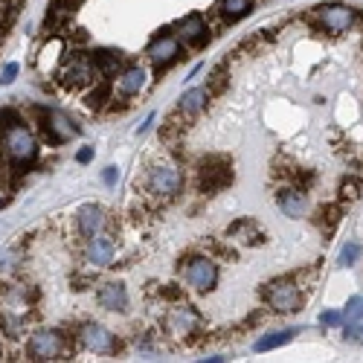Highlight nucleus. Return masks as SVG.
Returning a JSON list of instances; mask_svg holds the SVG:
<instances>
[{
	"instance_id": "f257e3e1",
	"label": "nucleus",
	"mask_w": 363,
	"mask_h": 363,
	"mask_svg": "<svg viewBox=\"0 0 363 363\" xmlns=\"http://www.w3.org/2000/svg\"><path fill=\"white\" fill-rule=\"evenodd\" d=\"M0 137H3V151H6V157L12 160V166H15V172H18V175L26 169V166L35 163L38 143H35L33 134H29V128H24V123L9 125Z\"/></svg>"
},
{
	"instance_id": "f03ea898",
	"label": "nucleus",
	"mask_w": 363,
	"mask_h": 363,
	"mask_svg": "<svg viewBox=\"0 0 363 363\" xmlns=\"http://www.w3.org/2000/svg\"><path fill=\"white\" fill-rule=\"evenodd\" d=\"M262 299L274 311H279V314H294V311L302 308L306 294H302V285H296V274H291V276H282V279L267 282L265 288H262Z\"/></svg>"
},
{
	"instance_id": "7ed1b4c3",
	"label": "nucleus",
	"mask_w": 363,
	"mask_h": 363,
	"mask_svg": "<svg viewBox=\"0 0 363 363\" xmlns=\"http://www.w3.org/2000/svg\"><path fill=\"white\" fill-rule=\"evenodd\" d=\"M236 180V172H233V160L227 154H206L201 157L198 163V189L213 195V192H221L227 189Z\"/></svg>"
},
{
	"instance_id": "20e7f679",
	"label": "nucleus",
	"mask_w": 363,
	"mask_h": 363,
	"mask_svg": "<svg viewBox=\"0 0 363 363\" xmlns=\"http://www.w3.org/2000/svg\"><path fill=\"white\" fill-rule=\"evenodd\" d=\"M180 274H184V279H186V285H189L192 291L209 294V291L215 288V282H218V265L213 259H204V256H198V259L184 262Z\"/></svg>"
},
{
	"instance_id": "39448f33",
	"label": "nucleus",
	"mask_w": 363,
	"mask_h": 363,
	"mask_svg": "<svg viewBox=\"0 0 363 363\" xmlns=\"http://www.w3.org/2000/svg\"><path fill=\"white\" fill-rule=\"evenodd\" d=\"M38 114H41V134L50 145H62V143H67L70 137L79 134L76 123L62 111H38Z\"/></svg>"
},
{
	"instance_id": "423d86ee",
	"label": "nucleus",
	"mask_w": 363,
	"mask_h": 363,
	"mask_svg": "<svg viewBox=\"0 0 363 363\" xmlns=\"http://www.w3.org/2000/svg\"><path fill=\"white\" fill-rule=\"evenodd\" d=\"M96 67L94 62H90V55H73L70 62L62 67V73H58V79H62V85L67 90H79L90 82H96Z\"/></svg>"
},
{
	"instance_id": "0eeeda50",
	"label": "nucleus",
	"mask_w": 363,
	"mask_h": 363,
	"mask_svg": "<svg viewBox=\"0 0 363 363\" xmlns=\"http://www.w3.org/2000/svg\"><path fill=\"white\" fill-rule=\"evenodd\" d=\"M317 18H320L323 29L340 35V33H349V29L355 26L357 12L352 6H346V3H326V6H317Z\"/></svg>"
},
{
	"instance_id": "6e6552de",
	"label": "nucleus",
	"mask_w": 363,
	"mask_h": 363,
	"mask_svg": "<svg viewBox=\"0 0 363 363\" xmlns=\"http://www.w3.org/2000/svg\"><path fill=\"white\" fill-rule=\"evenodd\" d=\"M62 352H64V337L58 331H35L26 343L29 360H55Z\"/></svg>"
},
{
	"instance_id": "1a4fd4ad",
	"label": "nucleus",
	"mask_w": 363,
	"mask_h": 363,
	"mask_svg": "<svg viewBox=\"0 0 363 363\" xmlns=\"http://www.w3.org/2000/svg\"><path fill=\"white\" fill-rule=\"evenodd\" d=\"M148 192L157 198H175L180 192V172L175 166H154L148 172Z\"/></svg>"
},
{
	"instance_id": "9d476101",
	"label": "nucleus",
	"mask_w": 363,
	"mask_h": 363,
	"mask_svg": "<svg viewBox=\"0 0 363 363\" xmlns=\"http://www.w3.org/2000/svg\"><path fill=\"white\" fill-rule=\"evenodd\" d=\"M79 337H82V343H85V349L96 352V355H114V352L119 349L116 337H114L105 326H96V323H87V326L82 328Z\"/></svg>"
},
{
	"instance_id": "9b49d317",
	"label": "nucleus",
	"mask_w": 363,
	"mask_h": 363,
	"mask_svg": "<svg viewBox=\"0 0 363 363\" xmlns=\"http://www.w3.org/2000/svg\"><path fill=\"white\" fill-rule=\"evenodd\" d=\"M148 58L157 64V70L172 67L180 58V41L175 35H157L154 41L148 44Z\"/></svg>"
},
{
	"instance_id": "f8f14e48",
	"label": "nucleus",
	"mask_w": 363,
	"mask_h": 363,
	"mask_svg": "<svg viewBox=\"0 0 363 363\" xmlns=\"http://www.w3.org/2000/svg\"><path fill=\"white\" fill-rule=\"evenodd\" d=\"M276 204L288 218H306L308 215V195L299 186H285L276 192Z\"/></svg>"
},
{
	"instance_id": "ddd939ff",
	"label": "nucleus",
	"mask_w": 363,
	"mask_h": 363,
	"mask_svg": "<svg viewBox=\"0 0 363 363\" xmlns=\"http://www.w3.org/2000/svg\"><path fill=\"white\" fill-rule=\"evenodd\" d=\"M201 326V317L195 314V308H175L169 317H166V328H169V335L175 337H186V335H195V328Z\"/></svg>"
},
{
	"instance_id": "4468645a",
	"label": "nucleus",
	"mask_w": 363,
	"mask_h": 363,
	"mask_svg": "<svg viewBox=\"0 0 363 363\" xmlns=\"http://www.w3.org/2000/svg\"><path fill=\"white\" fill-rule=\"evenodd\" d=\"M177 35H180V41H186L189 47H204L209 41V29H206L201 15H189V18L177 24Z\"/></svg>"
},
{
	"instance_id": "2eb2a0df",
	"label": "nucleus",
	"mask_w": 363,
	"mask_h": 363,
	"mask_svg": "<svg viewBox=\"0 0 363 363\" xmlns=\"http://www.w3.org/2000/svg\"><path fill=\"white\" fill-rule=\"evenodd\" d=\"M99 306L102 308H108V311H125L128 308V291H125V285H119V282H105L99 294Z\"/></svg>"
},
{
	"instance_id": "dca6fc26",
	"label": "nucleus",
	"mask_w": 363,
	"mask_h": 363,
	"mask_svg": "<svg viewBox=\"0 0 363 363\" xmlns=\"http://www.w3.org/2000/svg\"><path fill=\"white\" fill-rule=\"evenodd\" d=\"M114 256H116V247H114L111 238H105V236H94V238H90V245H87V262L90 265L108 267L114 262Z\"/></svg>"
},
{
	"instance_id": "f3484780",
	"label": "nucleus",
	"mask_w": 363,
	"mask_h": 363,
	"mask_svg": "<svg viewBox=\"0 0 363 363\" xmlns=\"http://www.w3.org/2000/svg\"><path fill=\"white\" fill-rule=\"evenodd\" d=\"M227 236L241 241V245H262L265 241V233L259 230V224H256L253 218H241L236 224L227 227Z\"/></svg>"
},
{
	"instance_id": "a211bd4d",
	"label": "nucleus",
	"mask_w": 363,
	"mask_h": 363,
	"mask_svg": "<svg viewBox=\"0 0 363 363\" xmlns=\"http://www.w3.org/2000/svg\"><path fill=\"white\" fill-rule=\"evenodd\" d=\"M102 227H105V213L96 206V204H87L79 209V233L85 238H94L102 233Z\"/></svg>"
},
{
	"instance_id": "6ab92c4d",
	"label": "nucleus",
	"mask_w": 363,
	"mask_h": 363,
	"mask_svg": "<svg viewBox=\"0 0 363 363\" xmlns=\"http://www.w3.org/2000/svg\"><path fill=\"white\" fill-rule=\"evenodd\" d=\"M145 85H148V76L143 67H128L119 73V79H116V90L123 96H137Z\"/></svg>"
},
{
	"instance_id": "aec40b11",
	"label": "nucleus",
	"mask_w": 363,
	"mask_h": 363,
	"mask_svg": "<svg viewBox=\"0 0 363 363\" xmlns=\"http://www.w3.org/2000/svg\"><path fill=\"white\" fill-rule=\"evenodd\" d=\"M206 102H209V90H206V87H192V90H186V94L180 96L177 111L184 114L186 119H189V116H198V114L206 108Z\"/></svg>"
},
{
	"instance_id": "412c9836",
	"label": "nucleus",
	"mask_w": 363,
	"mask_h": 363,
	"mask_svg": "<svg viewBox=\"0 0 363 363\" xmlns=\"http://www.w3.org/2000/svg\"><path fill=\"white\" fill-rule=\"evenodd\" d=\"M90 62H94V67H96L99 76H116L119 70H123V53H116V50H96V53H90Z\"/></svg>"
},
{
	"instance_id": "4be33fe9",
	"label": "nucleus",
	"mask_w": 363,
	"mask_h": 363,
	"mask_svg": "<svg viewBox=\"0 0 363 363\" xmlns=\"http://www.w3.org/2000/svg\"><path fill=\"white\" fill-rule=\"evenodd\" d=\"M296 337V328H282V331H270V335L256 340V352H270V349H279V346L291 343Z\"/></svg>"
},
{
	"instance_id": "5701e85b",
	"label": "nucleus",
	"mask_w": 363,
	"mask_h": 363,
	"mask_svg": "<svg viewBox=\"0 0 363 363\" xmlns=\"http://www.w3.org/2000/svg\"><path fill=\"white\" fill-rule=\"evenodd\" d=\"M218 9H221V15L227 21H241V18H247L250 15L253 0H221Z\"/></svg>"
},
{
	"instance_id": "b1692460",
	"label": "nucleus",
	"mask_w": 363,
	"mask_h": 363,
	"mask_svg": "<svg viewBox=\"0 0 363 363\" xmlns=\"http://www.w3.org/2000/svg\"><path fill=\"white\" fill-rule=\"evenodd\" d=\"M340 215H343V206H337V204H328V206L320 209V227H323L326 236H331V233L337 230Z\"/></svg>"
},
{
	"instance_id": "393cba45",
	"label": "nucleus",
	"mask_w": 363,
	"mask_h": 363,
	"mask_svg": "<svg viewBox=\"0 0 363 363\" xmlns=\"http://www.w3.org/2000/svg\"><path fill=\"white\" fill-rule=\"evenodd\" d=\"M85 102H87V108H94V111L105 108V102H111V85H108V82H99V85L87 94Z\"/></svg>"
},
{
	"instance_id": "a878e982",
	"label": "nucleus",
	"mask_w": 363,
	"mask_h": 363,
	"mask_svg": "<svg viewBox=\"0 0 363 363\" xmlns=\"http://www.w3.org/2000/svg\"><path fill=\"white\" fill-rule=\"evenodd\" d=\"M360 189H363V184L357 177H346L340 184V204H355L360 198Z\"/></svg>"
},
{
	"instance_id": "bb28decb",
	"label": "nucleus",
	"mask_w": 363,
	"mask_h": 363,
	"mask_svg": "<svg viewBox=\"0 0 363 363\" xmlns=\"http://www.w3.org/2000/svg\"><path fill=\"white\" fill-rule=\"evenodd\" d=\"M343 320H349V323L363 320V296H352L349 302H346V308H343Z\"/></svg>"
},
{
	"instance_id": "cd10ccee",
	"label": "nucleus",
	"mask_w": 363,
	"mask_h": 363,
	"mask_svg": "<svg viewBox=\"0 0 363 363\" xmlns=\"http://www.w3.org/2000/svg\"><path fill=\"white\" fill-rule=\"evenodd\" d=\"M227 87V64H218L215 70H213V76H209V96L213 94H221V90Z\"/></svg>"
},
{
	"instance_id": "c85d7f7f",
	"label": "nucleus",
	"mask_w": 363,
	"mask_h": 363,
	"mask_svg": "<svg viewBox=\"0 0 363 363\" xmlns=\"http://www.w3.org/2000/svg\"><path fill=\"white\" fill-rule=\"evenodd\" d=\"M357 256H360V247H357V245H349V247H343V253H340V265H343V267L355 265V262H357Z\"/></svg>"
},
{
	"instance_id": "c756f323",
	"label": "nucleus",
	"mask_w": 363,
	"mask_h": 363,
	"mask_svg": "<svg viewBox=\"0 0 363 363\" xmlns=\"http://www.w3.org/2000/svg\"><path fill=\"white\" fill-rule=\"evenodd\" d=\"M320 323L328 326V328L340 326V323H343V311H323V314H320Z\"/></svg>"
},
{
	"instance_id": "7c9ffc66",
	"label": "nucleus",
	"mask_w": 363,
	"mask_h": 363,
	"mask_svg": "<svg viewBox=\"0 0 363 363\" xmlns=\"http://www.w3.org/2000/svg\"><path fill=\"white\" fill-rule=\"evenodd\" d=\"M18 70H21V67L15 64V62H12V64H6V67H3V73H0V85H12V82H15V76H18Z\"/></svg>"
},
{
	"instance_id": "2f4dec72",
	"label": "nucleus",
	"mask_w": 363,
	"mask_h": 363,
	"mask_svg": "<svg viewBox=\"0 0 363 363\" xmlns=\"http://www.w3.org/2000/svg\"><path fill=\"white\" fill-rule=\"evenodd\" d=\"M102 180H105V184H108V186H114L116 180H119V169H116V166H108V169L102 172Z\"/></svg>"
},
{
	"instance_id": "473e14b6",
	"label": "nucleus",
	"mask_w": 363,
	"mask_h": 363,
	"mask_svg": "<svg viewBox=\"0 0 363 363\" xmlns=\"http://www.w3.org/2000/svg\"><path fill=\"white\" fill-rule=\"evenodd\" d=\"M160 296H166V299H172V302H177V299L184 296V294L177 291V285H166V288H160Z\"/></svg>"
},
{
	"instance_id": "72a5a7b5",
	"label": "nucleus",
	"mask_w": 363,
	"mask_h": 363,
	"mask_svg": "<svg viewBox=\"0 0 363 363\" xmlns=\"http://www.w3.org/2000/svg\"><path fill=\"white\" fill-rule=\"evenodd\" d=\"M76 160H79V163H90V160H94V148H82L79 154H76Z\"/></svg>"
},
{
	"instance_id": "f704fd0d",
	"label": "nucleus",
	"mask_w": 363,
	"mask_h": 363,
	"mask_svg": "<svg viewBox=\"0 0 363 363\" xmlns=\"http://www.w3.org/2000/svg\"><path fill=\"white\" fill-rule=\"evenodd\" d=\"M360 343H363V328H360Z\"/></svg>"
}]
</instances>
